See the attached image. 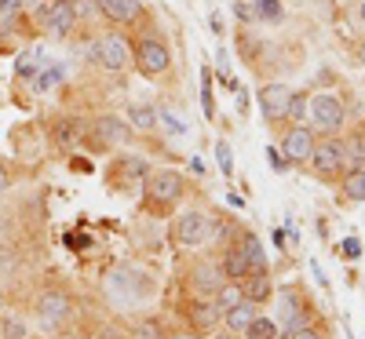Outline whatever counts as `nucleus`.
Segmentation results:
<instances>
[{"label": "nucleus", "mask_w": 365, "mask_h": 339, "mask_svg": "<svg viewBox=\"0 0 365 339\" xmlns=\"http://www.w3.org/2000/svg\"><path fill=\"white\" fill-rule=\"evenodd\" d=\"M347 161H351V150L336 135H322L314 142V150H311V157H307V165H311V172L318 179H340V175H347Z\"/></svg>", "instance_id": "obj_1"}, {"label": "nucleus", "mask_w": 365, "mask_h": 339, "mask_svg": "<svg viewBox=\"0 0 365 339\" xmlns=\"http://www.w3.org/2000/svg\"><path fill=\"white\" fill-rule=\"evenodd\" d=\"M182 190H187L182 175L175 168H161V172L150 175V182H146V208L150 212H168L172 204H179Z\"/></svg>", "instance_id": "obj_2"}, {"label": "nucleus", "mask_w": 365, "mask_h": 339, "mask_svg": "<svg viewBox=\"0 0 365 339\" xmlns=\"http://www.w3.org/2000/svg\"><path fill=\"white\" fill-rule=\"evenodd\" d=\"M307 120H311V128L322 132V135H340L344 120H347V110H344V103L336 95L318 91V95H311V103H307Z\"/></svg>", "instance_id": "obj_3"}, {"label": "nucleus", "mask_w": 365, "mask_h": 339, "mask_svg": "<svg viewBox=\"0 0 365 339\" xmlns=\"http://www.w3.org/2000/svg\"><path fill=\"white\" fill-rule=\"evenodd\" d=\"M212 230H216V219H212L208 212H182L175 219V241L182 244V249H201V244L212 237Z\"/></svg>", "instance_id": "obj_4"}, {"label": "nucleus", "mask_w": 365, "mask_h": 339, "mask_svg": "<svg viewBox=\"0 0 365 339\" xmlns=\"http://www.w3.org/2000/svg\"><path fill=\"white\" fill-rule=\"evenodd\" d=\"M132 58H135V70L143 77H161L172 66V51H168V44L161 37H143L135 44V55Z\"/></svg>", "instance_id": "obj_5"}, {"label": "nucleus", "mask_w": 365, "mask_h": 339, "mask_svg": "<svg viewBox=\"0 0 365 339\" xmlns=\"http://www.w3.org/2000/svg\"><path fill=\"white\" fill-rule=\"evenodd\" d=\"M146 288H150V277H143V273H135V270H128V266H117V270L106 273V292H110V299L135 303V299L150 296Z\"/></svg>", "instance_id": "obj_6"}, {"label": "nucleus", "mask_w": 365, "mask_h": 339, "mask_svg": "<svg viewBox=\"0 0 365 339\" xmlns=\"http://www.w3.org/2000/svg\"><path fill=\"white\" fill-rule=\"evenodd\" d=\"M314 142H318V132H314V128H307V125H289L285 135H282V142H278V146H282V161H289V165H307Z\"/></svg>", "instance_id": "obj_7"}, {"label": "nucleus", "mask_w": 365, "mask_h": 339, "mask_svg": "<svg viewBox=\"0 0 365 339\" xmlns=\"http://www.w3.org/2000/svg\"><path fill=\"white\" fill-rule=\"evenodd\" d=\"M41 26L48 29V33L55 37H70L73 26H77V11L70 0H48V4L41 8Z\"/></svg>", "instance_id": "obj_8"}, {"label": "nucleus", "mask_w": 365, "mask_h": 339, "mask_svg": "<svg viewBox=\"0 0 365 339\" xmlns=\"http://www.w3.org/2000/svg\"><path fill=\"white\" fill-rule=\"evenodd\" d=\"M70 311H73V303L66 292H58V288H48L41 299H37V318L44 328H58L63 321H70Z\"/></svg>", "instance_id": "obj_9"}, {"label": "nucleus", "mask_w": 365, "mask_h": 339, "mask_svg": "<svg viewBox=\"0 0 365 339\" xmlns=\"http://www.w3.org/2000/svg\"><path fill=\"white\" fill-rule=\"evenodd\" d=\"M96 58H99V66L110 70V73H120L128 63H132V51H128V41L120 37V33H106L99 44H96Z\"/></svg>", "instance_id": "obj_10"}, {"label": "nucleus", "mask_w": 365, "mask_h": 339, "mask_svg": "<svg viewBox=\"0 0 365 339\" xmlns=\"http://www.w3.org/2000/svg\"><path fill=\"white\" fill-rule=\"evenodd\" d=\"M91 132H96V139L103 146H117V142H128L132 139V125H125V117L117 113H103L91 120Z\"/></svg>", "instance_id": "obj_11"}, {"label": "nucleus", "mask_w": 365, "mask_h": 339, "mask_svg": "<svg viewBox=\"0 0 365 339\" xmlns=\"http://www.w3.org/2000/svg\"><path fill=\"white\" fill-rule=\"evenodd\" d=\"M292 91L296 88H289V84H267V88H259V110H263V117L267 120H282L285 110H289Z\"/></svg>", "instance_id": "obj_12"}, {"label": "nucleus", "mask_w": 365, "mask_h": 339, "mask_svg": "<svg viewBox=\"0 0 365 339\" xmlns=\"http://www.w3.org/2000/svg\"><path fill=\"white\" fill-rule=\"evenodd\" d=\"M230 244L241 252V259L249 263V270H252V273H263V270H267V252H263V241H259L256 234L237 230V237H234Z\"/></svg>", "instance_id": "obj_13"}, {"label": "nucleus", "mask_w": 365, "mask_h": 339, "mask_svg": "<svg viewBox=\"0 0 365 339\" xmlns=\"http://www.w3.org/2000/svg\"><path fill=\"white\" fill-rule=\"evenodd\" d=\"M96 8H99L110 22H117V26H128V22H135V19L143 15L139 0H96Z\"/></svg>", "instance_id": "obj_14"}, {"label": "nucleus", "mask_w": 365, "mask_h": 339, "mask_svg": "<svg viewBox=\"0 0 365 339\" xmlns=\"http://www.w3.org/2000/svg\"><path fill=\"white\" fill-rule=\"evenodd\" d=\"M187 318H190V325H194V332H208V328H216L220 321H223V311H220V303L216 299H208V303H190V311H187Z\"/></svg>", "instance_id": "obj_15"}, {"label": "nucleus", "mask_w": 365, "mask_h": 339, "mask_svg": "<svg viewBox=\"0 0 365 339\" xmlns=\"http://www.w3.org/2000/svg\"><path fill=\"white\" fill-rule=\"evenodd\" d=\"M223 281H227V273H223L220 263H212V266H194V273H190L194 292H208V296H216Z\"/></svg>", "instance_id": "obj_16"}, {"label": "nucleus", "mask_w": 365, "mask_h": 339, "mask_svg": "<svg viewBox=\"0 0 365 339\" xmlns=\"http://www.w3.org/2000/svg\"><path fill=\"white\" fill-rule=\"evenodd\" d=\"M252 318H256V303H237V306H230V311H223V328L227 332H234V335H241V332H245L249 325H252Z\"/></svg>", "instance_id": "obj_17"}, {"label": "nucleus", "mask_w": 365, "mask_h": 339, "mask_svg": "<svg viewBox=\"0 0 365 339\" xmlns=\"http://www.w3.org/2000/svg\"><path fill=\"white\" fill-rule=\"evenodd\" d=\"M241 288H245V299L249 303H267L270 299V292H274V285H270V277H267V270L263 273H249L245 281H241Z\"/></svg>", "instance_id": "obj_18"}, {"label": "nucleus", "mask_w": 365, "mask_h": 339, "mask_svg": "<svg viewBox=\"0 0 365 339\" xmlns=\"http://www.w3.org/2000/svg\"><path fill=\"white\" fill-rule=\"evenodd\" d=\"M113 175H120V182H139V179L150 175V168H146L143 157H117L113 161Z\"/></svg>", "instance_id": "obj_19"}, {"label": "nucleus", "mask_w": 365, "mask_h": 339, "mask_svg": "<svg viewBox=\"0 0 365 339\" xmlns=\"http://www.w3.org/2000/svg\"><path fill=\"white\" fill-rule=\"evenodd\" d=\"M220 266H223V273H227V281H245V277L252 273L249 263L241 259V252L234 249V244H227V252H223V263H220Z\"/></svg>", "instance_id": "obj_20"}, {"label": "nucleus", "mask_w": 365, "mask_h": 339, "mask_svg": "<svg viewBox=\"0 0 365 339\" xmlns=\"http://www.w3.org/2000/svg\"><path fill=\"white\" fill-rule=\"evenodd\" d=\"M128 125H132V132H154L161 120H158L154 106H132L128 110Z\"/></svg>", "instance_id": "obj_21"}, {"label": "nucleus", "mask_w": 365, "mask_h": 339, "mask_svg": "<svg viewBox=\"0 0 365 339\" xmlns=\"http://www.w3.org/2000/svg\"><path fill=\"white\" fill-rule=\"evenodd\" d=\"M252 22H282V0H249Z\"/></svg>", "instance_id": "obj_22"}, {"label": "nucleus", "mask_w": 365, "mask_h": 339, "mask_svg": "<svg viewBox=\"0 0 365 339\" xmlns=\"http://www.w3.org/2000/svg\"><path fill=\"white\" fill-rule=\"evenodd\" d=\"M220 303V311H230V306H237V303H245V288H241V281H223L220 285V292L212 296Z\"/></svg>", "instance_id": "obj_23"}, {"label": "nucleus", "mask_w": 365, "mask_h": 339, "mask_svg": "<svg viewBox=\"0 0 365 339\" xmlns=\"http://www.w3.org/2000/svg\"><path fill=\"white\" fill-rule=\"evenodd\" d=\"M241 335H245V339H278L282 332H278V321H274V318H252V325L245 328V332H241Z\"/></svg>", "instance_id": "obj_24"}, {"label": "nucleus", "mask_w": 365, "mask_h": 339, "mask_svg": "<svg viewBox=\"0 0 365 339\" xmlns=\"http://www.w3.org/2000/svg\"><path fill=\"white\" fill-rule=\"evenodd\" d=\"M344 194L351 201H365V165H354L347 175H344Z\"/></svg>", "instance_id": "obj_25"}, {"label": "nucleus", "mask_w": 365, "mask_h": 339, "mask_svg": "<svg viewBox=\"0 0 365 339\" xmlns=\"http://www.w3.org/2000/svg\"><path fill=\"white\" fill-rule=\"evenodd\" d=\"M307 103H311V95H303V91H292L289 110H285V117L292 120V125H303V120H307Z\"/></svg>", "instance_id": "obj_26"}, {"label": "nucleus", "mask_w": 365, "mask_h": 339, "mask_svg": "<svg viewBox=\"0 0 365 339\" xmlns=\"http://www.w3.org/2000/svg\"><path fill=\"white\" fill-rule=\"evenodd\" d=\"M55 139L63 146H77L81 142V125H73V120H58V125H55Z\"/></svg>", "instance_id": "obj_27"}, {"label": "nucleus", "mask_w": 365, "mask_h": 339, "mask_svg": "<svg viewBox=\"0 0 365 339\" xmlns=\"http://www.w3.org/2000/svg\"><path fill=\"white\" fill-rule=\"evenodd\" d=\"M158 120H161V125H165L172 135H182V132H187V125H182L179 113H172V110H161V113H158Z\"/></svg>", "instance_id": "obj_28"}, {"label": "nucleus", "mask_w": 365, "mask_h": 339, "mask_svg": "<svg viewBox=\"0 0 365 339\" xmlns=\"http://www.w3.org/2000/svg\"><path fill=\"white\" fill-rule=\"evenodd\" d=\"M216 157H220L223 175H234V161H230V146L227 142H216Z\"/></svg>", "instance_id": "obj_29"}, {"label": "nucleus", "mask_w": 365, "mask_h": 339, "mask_svg": "<svg viewBox=\"0 0 365 339\" xmlns=\"http://www.w3.org/2000/svg\"><path fill=\"white\" fill-rule=\"evenodd\" d=\"M55 80H63V70H58V66H51V70L37 80V91H51V84H55Z\"/></svg>", "instance_id": "obj_30"}, {"label": "nucleus", "mask_w": 365, "mask_h": 339, "mask_svg": "<svg viewBox=\"0 0 365 339\" xmlns=\"http://www.w3.org/2000/svg\"><path fill=\"white\" fill-rule=\"evenodd\" d=\"M285 339H322V332L318 328H311V325H299L296 332H289Z\"/></svg>", "instance_id": "obj_31"}, {"label": "nucleus", "mask_w": 365, "mask_h": 339, "mask_svg": "<svg viewBox=\"0 0 365 339\" xmlns=\"http://www.w3.org/2000/svg\"><path fill=\"white\" fill-rule=\"evenodd\" d=\"M0 335H11V339H19V335H26V325H19V318H11V325H8V328L0 325Z\"/></svg>", "instance_id": "obj_32"}, {"label": "nucleus", "mask_w": 365, "mask_h": 339, "mask_svg": "<svg viewBox=\"0 0 365 339\" xmlns=\"http://www.w3.org/2000/svg\"><path fill=\"white\" fill-rule=\"evenodd\" d=\"M358 252H361V244L351 237V241H344V256H351V259H358Z\"/></svg>", "instance_id": "obj_33"}, {"label": "nucleus", "mask_w": 365, "mask_h": 339, "mask_svg": "<svg viewBox=\"0 0 365 339\" xmlns=\"http://www.w3.org/2000/svg\"><path fill=\"white\" fill-rule=\"evenodd\" d=\"M8 182H11V172H8V165H4V161H0V194L8 190Z\"/></svg>", "instance_id": "obj_34"}, {"label": "nucleus", "mask_w": 365, "mask_h": 339, "mask_svg": "<svg viewBox=\"0 0 365 339\" xmlns=\"http://www.w3.org/2000/svg\"><path fill=\"white\" fill-rule=\"evenodd\" d=\"M19 73H34V63H29V55H19Z\"/></svg>", "instance_id": "obj_35"}, {"label": "nucleus", "mask_w": 365, "mask_h": 339, "mask_svg": "<svg viewBox=\"0 0 365 339\" xmlns=\"http://www.w3.org/2000/svg\"><path fill=\"white\" fill-rule=\"evenodd\" d=\"M19 4H22V0H0V15H11Z\"/></svg>", "instance_id": "obj_36"}, {"label": "nucleus", "mask_w": 365, "mask_h": 339, "mask_svg": "<svg viewBox=\"0 0 365 339\" xmlns=\"http://www.w3.org/2000/svg\"><path fill=\"white\" fill-rule=\"evenodd\" d=\"M168 339H201L197 332H175V335H168Z\"/></svg>", "instance_id": "obj_37"}, {"label": "nucleus", "mask_w": 365, "mask_h": 339, "mask_svg": "<svg viewBox=\"0 0 365 339\" xmlns=\"http://www.w3.org/2000/svg\"><path fill=\"white\" fill-rule=\"evenodd\" d=\"M212 339H237V335H234V332H227V328H223V332H216V335H212Z\"/></svg>", "instance_id": "obj_38"}, {"label": "nucleus", "mask_w": 365, "mask_h": 339, "mask_svg": "<svg viewBox=\"0 0 365 339\" xmlns=\"http://www.w3.org/2000/svg\"><path fill=\"white\" fill-rule=\"evenodd\" d=\"M358 58H361V66H365V41L358 44Z\"/></svg>", "instance_id": "obj_39"}, {"label": "nucleus", "mask_w": 365, "mask_h": 339, "mask_svg": "<svg viewBox=\"0 0 365 339\" xmlns=\"http://www.w3.org/2000/svg\"><path fill=\"white\" fill-rule=\"evenodd\" d=\"M22 4H37V0H22Z\"/></svg>", "instance_id": "obj_40"}, {"label": "nucleus", "mask_w": 365, "mask_h": 339, "mask_svg": "<svg viewBox=\"0 0 365 339\" xmlns=\"http://www.w3.org/2000/svg\"><path fill=\"white\" fill-rule=\"evenodd\" d=\"M0 303H4V296H0Z\"/></svg>", "instance_id": "obj_41"}, {"label": "nucleus", "mask_w": 365, "mask_h": 339, "mask_svg": "<svg viewBox=\"0 0 365 339\" xmlns=\"http://www.w3.org/2000/svg\"><path fill=\"white\" fill-rule=\"evenodd\" d=\"M0 339H4V335H0Z\"/></svg>", "instance_id": "obj_42"}]
</instances>
